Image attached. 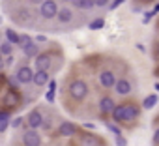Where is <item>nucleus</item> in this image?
I'll return each instance as SVG.
<instances>
[{
	"instance_id": "15",
	"label": "nucleus",
	"mask_w": 159,
	"mask_h": 146,
	"mask_svg": "<svg viewBox=\"0 0 159 146\" xmlns=\"http://www.w3.org/2000/svg\"><path fill=\"white\" fill-rule=\"evenodd\" d=\"M36 67L38 69H43V71H49V67H51V54H39L38 58H36Z\"/></svg>"
},
{
	"instance_id": "20",
	"label": "nucleus",
	"mask_w": 159,
	"mask_h": 146,
	"mask_svg": "<svg viewBox=\"0 0 159 146\" xmlns=\"http://www.w3.org/2000/svg\"><path fill=\"white\" fill-rule=\"evenodd\" d=\"M13 47H15V45H11L10 41L4 39L2 43H0V54L6 56V58H8V56H13Z\"/></svg>"
},
{
	"instance_id": "2",
	"label": "nucleus",
	"mask_w": 159,
	"mask_h": 146,
	"mask_svg": "<svg viewBox=\"0 0 159 146\" xmlns=\"http://www.w3.org/2000/svg\"><path fill=\"white\" fill-rule=\"evenodd\" d=\"M67 92H69V96H71L73 99L81 101V99H84V98H86V94H88V84H86L83 79H75V81H71V83H69Z\"/></svg>"
},
{
	"instance_id": "14",
	"label": "nucleus",
	"mask_w": 159,
	"mask_h": 146,
	"mask_svg": "<svg viewBox=\"0 0 159 146\" xmlns=\"http://www.w3.org/2000/svg\"><path fill=\"white\" fill-rule=\"evenodd\" d=\"M56 19H58V23H62V25L71 23V21H73V10H69V8H60Z\"/></svg>"
},
{
	"instance_id": "11",
	"label": "nucleus",
	"mask_w": 159,
	"mask_h": 146,
	"mask_svg": "<svg viewBox=\"0 0 159 146\" xmlns=\"http://www.w3.org/2000/svg\"><path fill=\"white\" fill-rule=\"evenodd\" d=\"M51 83V77H49V71H43V69H38L36 75H34V84L36 86H45Z\"/></svg>"
},
{
	"instance_id": "10",
	"label": "nucleus",
	"mask_w": 159,
	"mask_h": 146,
	"mask_svg": "<svg viewBox=\"0 0 159 146\" xmlns=\"http://www.w3.org/2000/svg\"><path fill=\"white\" fill-rule=\"evenodd\" d=\"M13 21L21 23V25H28V21H32V11L26 8H21L13 13Z\"/></svg>"
},
{
	"instance_id": "35",
	"label": "nucleus",
	"mask_w": 159,
	"mask_h": 146,
	"mask_svg": "<svg viewBox=\"0 0 159 146\" xmlns=\"http://www.w3.org/2000/svg\"><path fill=\"white\" fill-rule=\"evenodd\" d=\"M64 2H75V0H64Z\"/></svg>"
},
{
	"instance_id": "9",
	"label": "nucleus",
	"mask_w": 159,
	"mask_h": 146,
	"mask_svg": "<svg viewBox=\"0 0 159 146\" xmlns=\"http://www.w3.org/2000/svg\"><path fill=\"white\" fill-rule=\"evenodd\" d=\"M77 133V125L73 122H62L58 125V135L60 137H73Z\"/></svg>"
},
{
	"instance_id": "22",
	"label": "nucleus",
	"mask_w": 159,
	"mask_h": 146,
	"mask_svg": "<svg viewBox=\"0 0 159 146\" xmlns=\"http://www.w3.org/2000/svg\"><path fill=\"white\" fill-rule=\"evenodd\" d=\"M81 144L83 146H101V140H99V137H88V135H84L81 139Z\"/></svg>"
},
{
	"instance_id": "23",
	"label": "nucleus",
	"mask_w": 159,
	"mask_h": 146,
	"mask_svg": "<svg viewBox=\"0 0 159 146\" xmlns=\"http://www.w3.org/2000/svg\"><path fill=\"white\" fill-rule=\"evenodd\" d=\"M88 26H90V30H101V28L105 26V19H103V17H96Z\"/></svg>"
},
{
	"instance_id": "4",
	"label": "nucleus",
	"mask_w": 159,
	"mask_h": 146,
	"mask_svg": "<svg viewBox=\"0 0 159 146\" xmlns=\"http://www.w3.org/2000/svg\"><path fill=\"white\" fill-rule=\"evenodd\" d=\"M34 75H36V71L30 66H21L15 73V79L19 81V84H30L34 83Z\"/></svg>"
},
{
	"instance_id": "34",
	"label": "nucleus",
	"mask_w": 159,
	"mask_h": 146,
	"mask_svg": "<svg viewBox=\"0 0 159 146\" xmlns=\"http://www.w3.org/2000/svg\"><path fill=\"white\" fill-rule=\"evenodd\" d=\"M157 56H159V43H157Z\"/></svg>"
},
{
	"instance_id": "26",
	"label": "nucleus",
	"mask_w": 159,
	"mask_h": 146,
	"mask_svg": "<svg viewBox=\"0 0 159 146\" xmlns=\"http://www.w3.org/2000/svg\"><path fill=\"white\" fill-rule=\"evenodd\" d=\"M107 125H109V129H111V131H112V133H114L116 137H120V135H122V133H120V129H118V127H116L114 124H107Z\"/></svg>"
},
{
	"instance_id": "29",
	"label": "nucleus",
	"mask_w": 159,
	"mask_h": 146,
	"mask_svg": "<svg viewBox=\"0 0 159 146\" xmlns=\"http://www.w3.org/2000/svg\"><path fill=\"white\" fill-rule=\"evenodd\" d=\"M13 60H15L13 56H8V58H6V62H4V67H10V66L13 64Z\"/></svg>"
},
{
	"instance_id": "30",
	"label": "nucleus",
	"mask_w": 159,
	"mask_h": 146,
	"mask_svg": "<svg viewBox=\"0 0 159 146\" xmlns=\"http://www.w3.org/2000/svg\"><path fill=\"white\" fill-rule=\"evenodd\" d=\"M21 124H23V118H15V120L11 122V125H13V127H19Z\"/></svg>"
},
{
	"instance_id": "16",
	"label": "nucleus",
	"mask_w": 159,
	"mask_h": 146,
	"mask_svg": "<svg viewBox=\"0 0 159 146\" xmlns=\"http://www.w3.org/2000/svg\"><path fill=\"white\" fill-rule=\"evenodd\" d=\"M10 120H11V114H10V111L8 109H4L2 112H0V133H4L11 124H10Z\"/></svg>"
},
{
	"instance_id": "31",
	"label": "nucleus",
	"mask_w": 159,
	"mask_h": 146,
	"mask_svg": "<svg viewBox=\"0 0 159 146\" xmlns=\"http://www.w3.org/2000/svg\"><path fill=\"white\" fill-rule=\"evenodd\" d=\"M153 142H155V144H159V127L153 131Z\"/></svg>"
},
{
	"instance_id": "17",
	"label": "nucleus",
	"mask_w": 159,
	"mask_h": 146,
	"mask_svg": "<svg viewBox=\"0 0 159 146\" xmlns=\"http://www.w3.org/2000/svg\"><path fill=\"white\" fill-rule=\"evenodd\" d=\"M4 34H6V41H10L11 45H19V47H21V36H19L13 28H6Z\"/></svg>"
},
{
	"instance_id": "5",
	"label": "nucleus",
	"mask_w": 159,
	"mask_h": 146,
	"mask_svg": "<svg viewBox=\"0 0 159 146\" xmlns=\"http://www.w3.org/2000/svg\"><path fill=\"white\" fill-rule=\"evenodd\" d=\"M26 125H28V129H38V127H43V125H45V120H43L41 111H38V109L30 111V112L26 114Z\"/></svg>"
},
{
	"instance_id": "12",
	"label": "nucleus",
	"mask_w": 159,
	"mask_h": 146,
	"mask_svg": "<svg viewBox=\"0 0 159 146\" xmlns=\"http://www.w3.org/2000/svg\"><path fill=\"white\" fill-rule=\"evenodd\" d=\"M21 49H23L25 56H30V58H38V56H39V47H38V45H36L32 39H30L28 43H25Z\"/></svg>"
},
{
	"instance_id": "24",
	"label": "nucleus",
	"mask_w": 159,
	"mask_h": 146,
	"mask_svg": "<svg viewBox=\"0 0 159 146\" xmlns=\"http://www.w3.org/2000/svg\"><path fill=\"white\" fill-rule=\"evenodd\" d=\"M54 90H56V83L51 81V83H49V92H47V101H49V103L54 101Z\"/></svg>"
},
{
	"instance_id": "7",
	"label": "nucleus",
	"mask_w": 159,
	"mask_h": 146,
	"mask_svg": "<svg viewBox=\"0 0 159 146\" xmlns=\"http://www.w3.org/2000/svg\"><path fill=\"white\" fill-rule=\"evenodd\" d=\"M116 83H118V79H116V75H114L111 69H105V71L99 73V84L103 88H114Z\"/></svg>"
},
{
	"instance_id": "13",
	"label": "nucleus",
	"mask_w": 159,
	"mask_h": 146,
	"mask_svg": "<svg viewBox=\"0 0 159 146\" xmlns=\"http://www.w3.org/2000/svg\"><path fill=\"white\" fill-rule=\"evenodd\" d=\"M114 88H116V94H120V96H129L131 94V83L127 79H118Z\"/></svg>"
},
{
	"instance_id": "19",
	"label": "nucleus",
	"mask_w": 159,
	"mask_h": 146,
	"mask_svg": "<svg viewBox=\"0 0 159 146\" xmlns=\"http://www.w3.org/2000/svg\"><path fill=\"white\" fill-rule=\"evenodd\" d=\"M17 103H19L17 92H8V94L4 96V107H15Z\"/></svg>"
},
{
	"instance_id": "21",
	"label": "nucleus",
	"mask_w": 159,
	"mask_h": 146,
	"mask_svg": "<svg viewBox=\"0 0 159 146\" xmlns=\"http://www.w3.org/2000/svg\"><path fill=\"white\" fill-rule=\"evenodd\" d=\"M157 101H159L157 94H150L148 98H144V101H142V109H153V107L157 105Z\"/></svg>"
},
{
	"instance_id": "32",
	"label": "nucleus",
	"mask_w": 159,
	"mask_h": 146,
	"mask_svg": "<svg viewBox=\"0 0 159 146\" xmlns=\"http://www.w3.org/2000/svg\"><path fill=\"white\" fill-rule=\"evenodd\" d=\"M30 41V36H21V47L25 45V43H28Z\"/></svg>"
},
{
	"instance_id": "28",
	"label": "nucleus",
	"mask_w": 159,
	"mask_h": 146,
	"mask_svg": "<svg viewBox=\"0 0 159 146\" xmlns=\"http://www.w3.org/2000/svg\"><path fill=\"white\" fill-rule=\"evenodd\" d=\"M120 4H124V0H114V2H112V4L109 6V10H116V8H118Z\"/></svg>"
},
{
	"instance_id": "6",
	"label": "nucleus",
	"mask_w": 159,
	"mask_h": 146,
	"mask_svg": "<svg viewBox=\"0 0 159 146\" xmlns=\"http://www.w3.org/2000/svg\"><path fill=\"white\" fill-rule=\"evenodd\" d=\"M21 140H23V146H41V137L36 129H26Z\"/></svg>"
},
{
	"instance_id": "25",
	"label": "nucleus",
	"mask_w": 159,
	"mask_h": 146,
	"mask_svg": "<svg viewBox=\"0 0 159 146\" xmlns=\"http://www.w3.org/2000/svg\"><path fill=\"white\" fill-rule=\"evenodd\" d=\"M96 2V8H105V6H109V0H94Z\"/></svg>"
},
{
	"instance_id": "1",
	"label": "nucleus",
	"mask_w": 159,
	"mask_h": 146,
	"mask_svg": "<svg viewBox=\"0 0 159 146\" xmlns=\"http://www.w3.org/2000/svg\"><path fill=\"white\" fill-rule=\"evenodd\" d=\"M139 114H140V109H139L137 103H122V105H118V107L114 109L112 120H114L116 124H124V122L135 120Z\"/></svg>"
},
{
	"instance_id": "3",
	"label": "nucleus",
	"mask_w": 159,
	"mask_h": 146,
	"mask_svg": "<svg viewBox=\"0 0 159 146\" xmlns=\"http://www.w3.org/2000/svg\"><path fill=\"white\" fill-rule=\"evenodd\" d=\"M58 11H60V8H58V4L54 2V0H45V2L39 4V15L45 21L58 17Z\"/></svg>"
},
{
	"instance_id": "18",
	"label": "nucleus",
	"mask_w": 159,
	"mask_h": 146,
	"mask_svg": "<svg viewBox=\"0 0 159 146\" xmlns=\"http://www.w3.org/2000/svg\"><path fill=\"white\" fill-rule=\"evenodd\" d=\"M75 8L83 11H90L92 8H96V2L94 0H75Z\"/></svg>"
},
{
	"instance_id": "8",
	"label": "nucleus",
	"mask_w": 159,
	"mask_h": 146,
	"mask_svg": "<svg viewBox=\"0 0 159 146\" xmlns=\"http://www.w3.org/2000/svg\"><path fill=\"white\" fill-rule=\"evenodd\" d=\"M116 107H118V105L114 103V99H112L111 96H103V98L99 99V111H101V114H112Z\"/></svg>"
},
{
	"instance_id": "33",
	"label": "nucleus",
	"mask_w": 159,
	"mask_h": 146,
	"mask_svg": "<svg viewBox=\"0 0 159 146\" xmlns=\"http://www.w3.org/2000/svg\"><path fill=\"white\" fill-rule=\"evenodd\" d=\"M32 4H41V2H45V0H30Z\"/></svg>"
},
{
	"instance_id": "27",
	"label": "nucleus",
	"mask_w": 159,
	"mask_h": 146,
	"mask_svg": "<svg viewBox=\"0 0 159 146\" xmlns=\"http://www.w3.org/2000/svg\"><path fill=\"white\" fill-rule=\"evenodd\" d=\"M116 146H127V140L120 135V137H116Z\"/></svg>"
}]
</instances>
